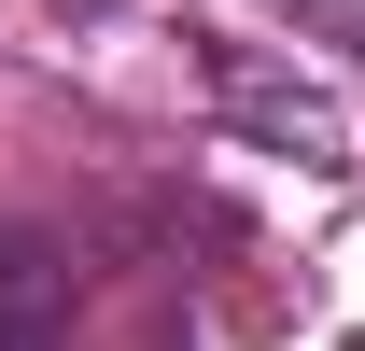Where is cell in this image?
<instances>
[{
  "label": "cell",
  "instance_id": "cell-2",
  "mask_svg": "<svg viewBox=\"0 0 365 351\" xmlns=\"http://www.w3.org/2000/svg\"><path fill=\"white\" fill-rule=\"evenodd\" d=\"M295 14H309L323 43H351V56H365V0H295Z\"/></svg>",
  "mask_w": 365,
  "mask_h": 351
},
{
  "label": "cell",
  "instance_id": "cell-1",
  "mask_svg": "<svg viewBox=\"0 0 365 351\" xmlns=\"http://www.w3.org/2000/svg\"><path fill=\"white\" fill-rule=\"evenodd\" d=\"M0 351H71V253L0 239Z\"/></svg>",
  "mask_w": 365,
  "mask_h": 351
}]
</instances>
